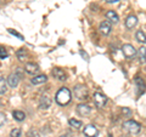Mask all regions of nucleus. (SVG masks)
<instances>
[{
    "instance_id": "nucleus-1",
    "label": "nucleus",
    "mask_w": 146,
    "mask_h": 137,
    "mask_svg": "<svg viewBox=\"0 0 146 137\" xmlns=\"http://www.w3.org/2000/svg\"><path fill=\"white\" fill-rule=\"evenodd\" d=\"M55 101L60 104V106H66V104H68L71 101V91L67 88H61L56 92Z\"/></svg>"
},
{
    "instance_id": "nucleus-2",
    "label": "nucleus",
    "mask_w": 146,
    "mask_h": 137,
    "mask_svg": "<svg viewBox=\"0 0 146 137\" xmlns=\"http://www.w3.org/2000/svg\"><path fill=\"white\" fill-rule=\"evenodd\" d=\"M73 94H74L76 98L78 101H86L89 97V91L84 85H76L74 90H73Z\"/></svg>"
},
{
    "instance_id": "nucleus-3",
    "label": "nucleus",
    "mask_w": 146,
    "mask_h": 137,
    "mask_svg": "<svg viewBox=\"0 0 146 137\" xmlns=\"http://www.w3.org/2000/svg\"><path fill=\"white\" fill-rule=\"evenodd\" d=\"M123 126H124L131 135H138L140 132V130H141L140 124L139 123H136L135 120H127L124 124H123Z\"/></svg>"
},
{
    "instance_id": "nucleus-4",
    "label": "nucleus",
    "mask_w": 146,
    "mask_h": 137,
    "mask_svg": "<svg viewBox=\"0 0 146 137\" xmlns=\"http://www.w3.org/2000/svg\"><path fill=\"white\" fill-rule=\"evenodd\" d=\"M122 52L124 55V57L128 60H133L136 55V50L134 49V46L131 44H124L122 46Z\"/></svg>"
},
{
    "instance_id": "nucleus-5",
    "label": "nucleus",
    "mask_w": 146,
    "mask_h": 137,
    "mask_svg": "<svg viewBox=\"0 0 146 137\" xmlns=\"http://www.w3.org/2000/svg\"><path fill=\"white\" fill-rule=\"evenodd\" d=\"M94 102L98 108H104L107 103V97L100 92H95L94 94Z\"/></svg>"
},
{
    "instance_id": "nucleus-6",
    "label": "nucleus",
    "mask_w": 146,
    "mask_h": 137,
    "mask_svg": "<svg viewBox=\"0 0 146 137\" xmlns=\"http://www.w3.org/2000/svg\"><path fill=\"white\" fill-rule=\"evenodd\" d=\"M83 132H84V135H85L86 137H98V135H99V130H98L94 125H91V124L86 125V126L84 127Z\"/></svg>"
},
{
    "instance_id": "nucleus-7",
    "label": "nucleus",
    "mask_w": 146,
    "mask_h": 137,
    "mask_svg": "<svg viewBox=\"0 0 146 137\" xmlns=\"http://www.w3.org/2000/svg\"><path fill=\"white\" fill-rule=\"evenodd\" d=\"M77 113H78L80 117H88L91 113V108L88 106V104L80 103V104L77 106Z\"/></svg>"
},
{
    "instance_id": "nucleus-8",
    "label": "nucleus",
    "mask_w": 146,
    "mask_h": 137,
    "mask_svg": "<svg viewBox=\"0 0 146 137\" xmlns=\"http://www.w3.org/2000/svg\"><path fill=\"white\" fill-rule=\"evenodd\" d=\"M20 79H21V76L17 74V73H11L10 75L7 76V84L9 86H11V88H16V86L18 85V83H20Z\"/></svg>"
},
{
    "instance_id": "nucleus-9",
    "label": "nucleus",
    "mask_w": 146,
    "mask_h": 137,
    "mask_svg": "<svg viewBox=\"0 0 146 137\" xmlns=\"http://www.w3.org/2000/svg\"><path fill=\"white\" fill-rule=\"evenodd\" d=\"M100 33L102 35H108L111 33V22L110 21H104L101 24H100Z\"/></svg>"
},
{
    "instance_id": "nucleus-10",
    "label": "nucleus",
    "mask_w": 146,
    "mask_h": 137,
    "mask_svg": "<svg viewBox=\"0 0 146 137\" xmlns=\"http://www.w3.org/2000/svg\"><path fill=\"white\" fill-rule=\"evenodd\" d=\"M138 24V18H136L134 15H129L125 20V27L128 29H133L134 27Z\"/></svg>"
},
{
    "instance_id": "nucleus-11",
    "label": "nucleus",
    "mask_w": 146,
    "mask_h": 137,
    "mask_svg": "<svg viewBox=\"0 0 146 137\" xmlns=\"http://www.w3.org/2000/svg\"><path fill=\"white\" fill-rule=\"evenodd\" d=\"M52 75H54L55 79H57V80H60V81H65V80H66V74H65V72H63L62 69H60V68H54Z\"/></svg>"
},
{
    "instance_id": "nucleus-12",
    "label": "nucleus",
    "mask_w": 146,
    "mask_h": 137,
    "mask_svg": "<svg viewBox=\"0 0 146 137\" xmlns=\"http://www.w3.org/2000/svg\"><path fill=\"white\" fill-rule=\"evenodd\" d=\"M50 106H51V99L48 96H43L40 98V102H39V107L42 109H49Z\"/></svg>"
},
{
    "instance_id": "nucleus-13",
    "label": "nucleus",
    "mask_w": 146,
    "mask_h": 137,
    "mask_svg": "<svg viewBox=\"0 0 146 137\" xmlns=\"http://www.w3.org/2000/svg\"><path fill=\"white\" fill-rule=\"evenodd\" d=\"M134 81H135V85H136V88H138L139 94H144V92H145V90H146L145 81H144L143 79H141V78H139V76H136Z\"/></svg>"
},
{
    "instance_id": "nucleus-14",
    "label": "nucleus",
    "mask_w": 146,
    "mask_h": 137,
    "mask_svg": "<svg viewBox=\"0 0 146 137\" xmlns=\"http://www.w3.org/2000/svg\"><path fill=\"white\" fill-rule=\"evenodd\" d=\"M25 70L28 73V74H35L36 72L39 70V67L35 65V63H26V66H25Z\"/></svg>"
},
{
    "instance_id": "nucleus-15",
    "label": "nucleus",
    "mask_w": 146,
    "mask_h": 137,
    "mask_svg": "<svg viewBox=\"0 0 146 137\" xmlns=\"http://www.w3.org/2000/svg\"><path fill=\"white\" fill-rule=\"evenodd\" d=\"M106 17H107V20L110 21V22H113V23H117L118 21H119V17H118V15L115 12V11H112V10H108L107 12H106Z\"/></svg>"
},
{
    "instance_id": "nucleus-16",
    "label": "nucleus",
    "mask_w": 146,
    "mask_h": 137,
    "mask_svg": "<svg viewBox=\"0 0 146 137\" xmlns=\"http://www.w3.org/2000/svg\"><path fill=\"white\" fill-rule=\"evenodd\" d=\"M46 75H44V74H40V75H36L34 76L33 79H32V84H34V85H39V84H44L45 81H46Z\"/></svg>"
},
{
    "instance_id": "nucleus-17",
    "label": "nucleus",
    "mask_w": 146,
    "mask_h": 137,
    "mask_svg": "<svg viewBox=\"0 0 146 137\" xmlns=\"http://www.w3.org/2000/svg\"><path fill=\"white\" fill-rule=\"evenodd\" d=\"M138 57H139V62L141 63V65H144V63L146 62V47L141 46L139 49L138 51Z\"/></svg>"
},
{
    "instance_id": "nucleus-18",
    "label": "nucleus",
    "mask_w": 146,
    "mask_h": 137,
    "mask_svg": "<svg viewBox=\"0 0 146 137\" xmlns=\"http://www.w3.org/2000/svg\"><path fill=\"white\" fill-rule=\"evenodd\" d=\"M17 55V58L20 60L21 62H25L27 60V57H28V52H27V50L26 49H20L18 51L16 52Z\"/></svg>"
},
{
    "instance_id": "nucleus-19",
    "label": "nucleus",
    "mask_w": 146,
    "mask_h": 137,
    "mask_svg": "<svg viewBox=\"0 0 146 137\" xmlns=\"http://www.w3.org/2000/svg\"><path fill=\"white\" fill-rule=\"evenodd\" d=\"M12 117H13V119L17 120V121H23L26 119V114L22 111H13Z\"/></svg>"
},
{
    "instance_id": "nucleus-20",
    "label": "nucleus",
    "mask_w": 146,
    "mask_h": 137,
    "mask_svg": "<svg viewBox=\"0 0 146 137\" xmlns=\"http://www.w3.org/2000/svg\"><path fill=\"white\" fill-rule=\"evenodd\" d=\"M7 91V81H5L3 76H0V95L6 94Z\"/></svg>"
},
{
    "instance_id": "nucleus-21",
    "label": "nucleus",
    "mask_w": 146,
    "mask_h": 137,
    "mask_svg": "<svg viewBox=\"0 0 146 137\" xmlns=\"http://www.w3.org/2000/svg\"><path fill=\"white\" fill-rule=\"evenodd\" d=\"M135 38L138 40L139 43H143V44H146V35L143 30H138L135 33Z\"/></svg>"
},
{
    "instance_id": "nucleus-22",
    "label": "nucleus",
    "mask_w": 146,
    "mask_h": 137,
    "mask_svg": "<svg viewBox=\"0 0 146 137\" xmlns=\"http://www.w3.org/2000/svg\"><path fill=\"white\" fill-rule=\"evenodd\" d=\"M68 124H70V126L74 127V129H80L82 127V121L76 120V119H70L68 120Z\"/></svg>"
},
{
    "instance_id": "nucleus-23",
    "label": "nucleus",
    "mask_w": 146,
    "mask_h": 137,
    "mask_svg": "<svg viewBox=\"0 0 146 137\" xmlns=\"http://www.w3.org/2000/svg\"><path fill=\"white\" fill-rule=\"evenodd\" d=\"M27 137H40L39 131L35 129H31L28 132H27Z\"/></svg>"
},
{
    "instance_id": "nucleus-24",
    "label": "nucleus",
    "mask_w": 146,
    "mask_h": 137,
    "mask_svg": "<svg viewBox=\"0 0 146 137\" xmlns=\"http://www.w3.org/2000/svg\"><path fill=\"white\" fill-rule=\"evenodd\" d=\"M21 134H22L21 129H13L10 132V137H21Z\"/></svg>"
},
{
    "instance_id": "nucleus-25",
    "label": "nucleus",
    "mask_w": 146,
    "mask_h": 137,
    "mask_svg": "<svg viewBox=\"0 0 146 137\" xmlns=\"http://www.w3.org/2000/svg\"><path fill=\"white\" fill-rule=\"evenodd\" d=\"M7 56H9V53L6 51V49L4 46H0V58H1V60H5Z\"/></svg>"
},
{
    "instance_id": "nucleus-26",
    "label": "nucleus",
    "mask_w": 146,
    "mask_h": 137,
    "mask_svg": "<svg viewBox=\"0 0 146 137\" xmlns=\"http://www.w3.org/2000/svg\"><path fill=\"white\" fill-rule=\"evenodd\" d=\"M9 30V33H10V34H12V35H15L16 36V38H18V39H20V40H25V38H23V36H22L20 33H17V32L16 30H13V29H7Z\"/></svg>"
},
{
    "instance_id": "nucleus-27",
    "label": "nucleus",
    "mask_w": 146,
    "mask_h": 137,
    "mask_svg": "<svg viewBox=\"0 0 146 137\" xmlns=\"http://www.w3.org/2000/svg\"><path fill=\"white\" fill-rule=\"evenodd\" d=\"M5 123H6V115L4 113H0V127L5 125Z\"/></svg>"
},
{
    "instance_id": "nucleus-28",
    "label": "nucleus",
    "mask_w": 146,
    "mask_h": 137,
    "mask_svg": "<svg viewBox=\"0 0 146 137\" xmlns=\"http://www.w3.org/2000/svg\"><path fill=\"white\" fill-rule=\"evenodd\" d=\"M79 53H80V56H82V57H83V58H84V60H85L86 62H88V61H89V55H88V53H86V52L84 51V50H80V51H79Z\"/></svg>"
},
{
    "instance_id": "nucleus-29",
    "label": "nucleus",
    "mask_w": 146,
    "mask_h": 137,
    "mask_svg": "<svg viewBox=\"0 0 146 137\" xmlns=\"http://www.w3.org/2000/svg\"><path fill=\"white\" fill-rule=\"evenodd\" d=\"M122 113L124 115H131V111H129L128 108H122Z\"/></svg>"
},
{
    "instance_id": "nucleus-30",
    "label": "nucleus",
    "mask_w": 146,
    "mask_h": 137,
    "mask_svg": "<svg viewBox=\"0 0 146 137\" xmlns=\"http://www.w3.org/2000/svg\"><path fill=\"white\" fill-rule=\"evenodd\" d=\"M107 3H110V4H115V3H118L119 0H106Z\"/></svg>"
},
{
    "instance_id": "nucleus-31",
    "label": "nucleus",
    "mask_w": 146,
    "mask_h": 137,
    "mask_svg": "<svg viewBox=\"0 0 146 137\" xmlns=\"http://www.w3.org/2000/svg\"><path fill=\"white\" fill-rule=\"evenodd\" d=\"M107 137H113V136H112L111 134H110V135H107Z\"/></svg>"
},
{
    "instance_id": "nucleus-32",
    "label": "nucleus",
    "mask_w": 146,
    "mask_h": 137,
    "mask_svg": "<svg viewBox=\"0 0 146 137\" xmlns=\"http://www.w3.org/2000/svg\"><path fill=\"white\" fill-rule=\"evenodd\" d=\"M60 137H67V136H66V135H62V136H60Z\"/></svg>"
}]
</instances>
